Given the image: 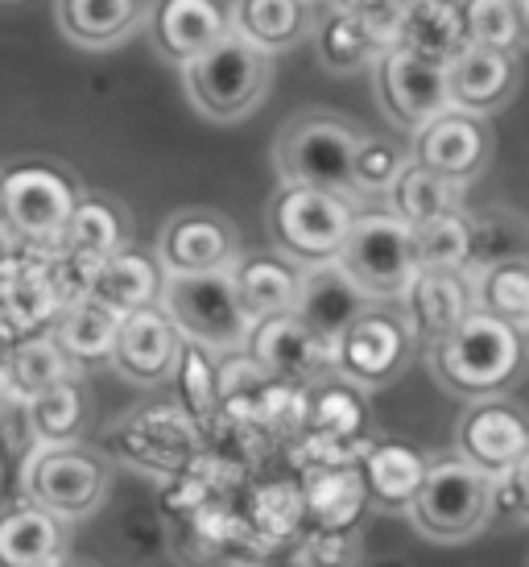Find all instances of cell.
Returning a JSON list of instances; mask_svg holds the SVG:
<instances>
[{
    "label": "cell",
    "mask_w": 529,
    "mask_h": 567,
    "mask_svg": "<svg viewBox=\"0 0 529 567\" xmlns=\"http://www.w3.org/2000/svg\"><path fill=\"white\" fill-rule=\"evenodd\" d=\"M178 357H183V340H178V331L166 323V316H162L157 307L128 311V316L116 319L108 361L116 364L128 381L154 385V381L174 378Z\"/></svg>",
    "instance_id": "obj_17"
},
{
    "label": "cell",
    "mask_w": 529,
    "mask_h": 567,
    "mask_svg": "<svg viewBox=\"0 0 529 567\" xmlns=\"http://www.w3.org/2000/svg\"><path fill=\"white\" fill-rule=\"evenodd\" d=\"M459 9H464V30L471 47L517 54L521 38H526V9L521 4H509V0H471V4H459Z\"/></svg>",
    "instance_id": "obj_36"
},
{
    "label": "cell",
    "mask_w": 529,
    "mask_h": 567,
    "mask_svg": "<svg viewBox=\"0 0 529 567\" xmlns=\"http://www.w3.org/2000/svg\"><path fill=\"white\" fill-rule=\"evenodd\" d=\"M116 319L108 307H100L95 299H75L59 307L54 316V328H50V340L63 352L71 364H87V361H104L112 352V336H116Z\"/></svg>",
    "instance_id": "obj_30"
},
{
    "label": "cell",
    "mask_w": 529,
    "mask_h": 567,
    "mask_svg": "<svg viewBox=\"0 0 529 567\" xmlns=\"http://www.w3.org/2000/svg\"><path fill=\"white\" fill-rule=\"evenodd\" d=\"M249 361L269 381L294 385V381H319L331 373V344H323L314 331H307L294 316L264 319L249 336Z\"/></svg>",
    "instance_id": "obj_15"
},
{
    "label": "cell",
    "mask_w": 529,
    "mask_h": 567,
    "mask_svg": "<svg viewBox=\"0 0 529 567\" xmlns=\"http://www.w3.org/2000/svg\"><path fill=\"white\" fill-rule=\"evenodd\" d=\"M335 266L352 278V286L369 302L402 299L418 274L409 228L393 220L390 212H356Z\"/></svg>",
    "instance_id": "obj_6"
},
{
    "label": "cell",
    "mask_w": 529,
    "mask_h": 567,
    "mask_svg": "<svg viewBox=\"0 0 529 567\" xmlns=\"http://www.w3.org/2000/svg\"><path fill=\"white\" fill-rule=\"evenodd\" d=\"M405 158L397 154V145L385 137H360L356 154H352V190L356 195H385L393 187V178L402 174Z\"/></svg>",
    "instance_id": "obj_39"
},
{
    "label": "cell",
    "mask_w": 529,
    "mask_h": 567,
    "mask_svg": "<svg viewBox=\"0 0 529 567\" xmlns=\"http://www.w3.org/2000/svg\"><path fill=\"white\" fill-rule=\"evenodd\" d=\"M409 348L414 340L402 319L369 311L331 344V373H340L352 385H385L405 369Z\"/></svg>",
    "instance_id": "obj_10"
},
{
    "label": "cell",
    "mask_w": 529,
    "mask_h": 567,
    "mask_svg": "<svg viewBox=\"0 0 529 567\" xmlns=\"http://www.w3.org/2000/svg\"><path fill=\"white\" fill-rule=\"evenodd\" d=\"M63 33L83 50H104L137 30L145 4L137 0H66L54 4Z\"/></svg>",
    "instance_id": "obj_28"
},
{
    "label": "cell",
    "mask_w": 529,
    "mask_h": 567,
    "mask_svg": "<svg viewBox=\"0 0 529 567\" xmlns=\"http://www.w3.org/2000/svg\"><path fill=\"white\" fill-rule=\"evenodd\" d=\"M529 522V460L488 476V526L521 530Z\"/></svg>",
    "instance_id": "obj_38"
},
{
    "label": "cell",
    "mask_w": 529,
    "mask_h": 567,
    "mask_svg": "<svg viewBox=\"0 0 529 567\" xmlns=\"http://www.w3.org/2000/svg\"><path fill=\"white\" fill-rule=\"evenodd\" d=\"M183 80H187L190 104L211 116V121H240L249 116L273 83V63L269 54L252 50L249 42H240L232 30L224 42L199 54L195 63L183 66Z\"/></svg>",
    "instance_id": "obj_4"
},
{
    "label": "cell",
    "mask_w": 529,
    "mask_h": 567,
    "mask_svg": "<svg viewBox=\"0 0 529 567\" xmlns=\"http://www.w3.org/2000/svg\"><path fill=\"white\" fill-rule=\"evenodd\" d=\"M178 369H183V378H187V402L190 410H207L216 406V378H211V369H207V357H203L199 348L183 344V357H178ZM174 369V373H178Z\"/></svg>",
    "instance_id": "obj_41"
},
{
    "label": "cell",
    "mask_w": 529,
    "mask_h": 567,
    "mask_svg": "<svg viewBox=\"0 0 529 567\" xmlns=\"http://www.w3.org/2000/svg\"><path fill=\"white\" fill-rule=\"evenodd\" d=\"M405 302V331L414 344L435 348L443 336H452L464 323L476 302H471V278L467 274H438V269H418L409 290L402 295Z\"/></svg>",
    "instance_id": "obj_18"
},
{
    "label": "cell",
    "mask_w": 529,
    "mask_h": 567,
    "mask_svg": "<svg viewBox=\"0 0 529 567\" xmlns=\"http://www.w3.org/2000/svg\"><path fill=\"white\" fill-rule=\"evenodd\" d=\"M471 302L476 311L488 319H497L505 328H514L526 336L529 328V266L521 257L514 261H497L484 266L480 278L471 282Z\"/></svg>",
    "instance_id": "obj_33"
},
{
    "label": "cell",
    "mask_w": 529,
    "mask_h": 567,
    "mask_svg": "<svg viewBox=\"0 0 529 567\" xmlns=\"http://www.w3.org/2000/svg\"><path fill=\"white\" fill-rule=\"evenodd\" d=\"M0 224H4V212H0Z\"/></svg>",
    "instance_id": "obj_45"
},
{
    "label": "cell",
    "mask_w": 529,
    "mask_h": 567,
    "mask_svg": "<svg viewBox=\"0 0 529 567\" xmlns=\"http://www.w3.org/2000/svg\"><path fill=\"white\" fill-rule=\"evenodd\" d=\"M4 378L13 390V402H33V398L59 390V385H71L75 364L54 348L50 336H30V340H17V348L9 352Z\"/></svg>",
    "instance_id": "obj_32"
},
{
    "label": "cell",
    "mask_w": 529,
    "mask_h": 567,
    "mask_svg": "<svg viewBox=\"0 0 529 567\" xmlns=\"http://www.w3.org/2000/svg\"><path fill=\"white\" fill-rule=\"evenodd\" d=\"M314 54L331 75H356L369 63H376L385 47L376 42V33L360 21L356 4H328L323 13H314Z\"/></svg>",
    "instance_id": "obj_25"
},
{
    "label": "cell",
    "mask_w": 529,
    "mask_h": 567,
    "mask_svg": "<svg viewBox=\"0 0 529 567\" xmlns=\"http://www.w3.org/2000/svg\"><path fill=\"white\" fill-rule=\"evenodd\" d=\"M302 509L311 514L328 535H343L348 526H356V518L369 509V497L360 488L356 468H331L323 464L319 473H311L307 481V493H302Z\"/></svg>",
    "instance_id": "obj_31"
},
{
    "label": "cell",
    "mask_w": 529,
    "mask_h": 567,
    "mask_svg": "<svg viewBox=\"0 0 529 567\" xmlns=\"http://www.w3.org/2000/svg\"><path fill=\"white\" fill-rule=\"evenodd\" d=\"M298 274H302V269L290 266L286 257H278V252L236 257L232 286H236L240 307H245V316H249L252 323L290 316V311H294V299H298Z\"/></svg>",
    "instance_id": "obj_22"
},
{
    "label": "cell",
    "mask_w": 529,
    "mask_h": 567,
    "mask_svg": "<svg viewBox=\"0 0 529 567\" xmlns=\"http://www.w3.org/2000/svg\"><path fill=\"white\" fill-rule=\"evenodd\" d=\"M79 195L71 178L50 166H17L0 174V212L4 228L13 233L25 249L50 252L59 249L63 228L75 212Z\"/></svg>",
    "instance_id": "obj_8"
},
{
    "label": "cell",
    "mask_w": 529,
    "mask_h": 567,
    "mask_svg": "<svg viewBox=\"0 0 529 567\" xmlns=\"http://www.w3.org/2000/svg\"><path fill=\"white\" fill-rule=\"evenodd\" d=\"M54 567H79V564H66V559H63V564H54Z\"/></svg>",
    "instance_id": "obj_44"
},
{
    "label": "cell",
    "mask_w": 529,
    "mask_h": 567,
    "mask_svg": "<svg viewBox=\"0 0 529 567\" xmlns=\"http://www.w3.org/2000/svg\"><path fill=\"white\" fill-rule=\"evenodd\" d=\"M157 47L174 63H195L199 54L228 38V4L216 0H166L154 9Z\"/></svg>",
    "instance_id": "obj_21"
},
{
    "label": "cell",
    "mask_w": 529,
    "mask_h": 567,
    "mask_svg": "<svg viewBox=\"0 0 529 567\" xmlns=\"http://www.w3.org/2000/svg\"><path fill=\"white\" fill-rule=\"evenodd\" d=\"M157 290H162V269L154 257H145L137 249H121L95 266L92 282H87V299L108 307L112 316H128V311L157 307Z\"/></svg>",
    "instance_id": "obj_24"
},
{
    "label": "cell",
    "mask_w": 529,
    "mask_h": 567,
    "mask_svg": "<svg viewBox=\"0 0 529 567\" xmlns=\"http://www.w3.org/2000/svg\"><path fill=\"white\" fill-rule=\"evenodd\" d=\"M414 266L438 274H471V220L464 212H447L431 224L409 228Z\"/></svg>",
    "instance_id": "obj_35"
},
{
    "label": "cell",
    "mask_w": 529,
    "mask_h": 567,
    "mask_svg": "<svg viewBox=\"0 0 529 567\" xmlns=\"http://www.w3.org/2000/svg\"><path fill=\"white\" fill-rule=\"evenodd\" d=\"M447 100H452V112H464V116H476L480 121L484 112L505 109L517 92V54H505V50H484L467 42L452 63H447Z\"/></svg>",
    "instance_id": "obj_19"
},
{
    "label": "cell",
    "mask_w": 529,
    "mask_h": 567,
    "mask_svg": "<svg viewBox=\"0 0 529 567\" xmlns=\"http://www.w3.org/2000/svg\"><path fill=\"white\" fill-rule=\"evenodd\" d=\"M376 92H381V104L393 121L414 128V133L438 121L443 112H452L443 66L409 59L405 50H385L376 59Z\"/></svg>",
    "instance_id": "obj_12"
},
{
    "label": "cell",
    "mask_w": 529,
    "mask_h": 567,
    "mask_svg": "<svg viewBox=\"0 0 529 567\" xmlns=\"http://www.w3.org/2000/svg\"><path fill=\"white\" fill-rule=\"evenodd\" d=\"M314 25V4L298 0H236L228 4V30L261 54L290 50Z\"/></svg>",
    "instance_id": "obj_23"
},
{
    "label": "cell",
    "mask_w": 529,
    "mask_h": 567,
    "mask_svg": "<svg viewBox=\"0 0 529 567\" xmlns=\"http://www.w3.org/2000/svg\"><path fill=\"white\" fill-rule=\"evenodd\" d=\"M125 240L128 220L121 216V207H112L108 199H79L63 228L59 252L75 257V261H87V266H100V261H108L112 252L125 249Z\"/></svg>",
    "instance_id": "obj_29"
},
{
    "label": "cell",
    "mask_w": 529,
    "mask_h": 567,
    "mask_svg": "<svg viewBox=\"0 0 529 567\" xmlns=\"http://www.w3.org/2000/svg\"><path fill=\"white\" fill-rule=\"evenodd\" d=\"M157 311L166 316L178 340L199 352H245L252 323L236 299L232 269L211 274H162Z\"/></svg>",
    "instance_id": "obj_1"
},
{
    "label": "cell",
    "mask_w": 529,
    "mask_h": 567,
    "mask_svg": "<svg viewBox=\"0 0 529 567\" xmlns=\"http://www.w3.org/2000/svg\"><path fill=\"white\" fill-rule=\"evenodd\" d=\"M360 488L369 505L381 509H409V502L418 497L422 476H426V460L422 452L405 447V443H376L360 460Z\"/></svg>",
    "instance_id": "obj_26"
},
{
    "label": "cell",
    "mask_w": 529,
    "mask_h": 567,
    "mask_svg": "<svg viewBox=\"0 0 529 567\" xmlns=\"http://www.w3.org/2000/svg\"><path fill=\"white\" fill-rule=\"evenodd\" d=\"M385 195H390V216L402 220L405 228H418V224H431L447 212H459V187L414 166L409 158H405L402 174L393 178V187Z\"/></svg>",
    "instance_id": "obj_34"
},
{
    "label": "cell",
    "mask_w": 529,
    "mask_h": 567,
    "mask_svg": "<svg viewBox=\"0 0 529 567\" xmlns=\"http://www.w3.org/2000/svg\"><path fill=\"white\" fill-rule=\"evenodd\" d=\"M240 257L236 228L211 207H187L174 212L157 233V269L162 274H211L232 269Z\"/></svg>",
    "instance_id": "obj_11"
},
{
    "label": "cell",
    "mask_w": 529,
    "mask_h": 567,
    "mask_svg": "<svg viewBox=\"0 0 529 567\" xmlns=\"http://www.w3.org/2000/svg\"><path fill=\"white\" fill-rule=\"evenodd\" d=\"M360 133L340 116L328 112H298L278 133L273 158H278L281 187H311L331 195H352V154Z\"/></svg>",
    "instance_id": "obj_3"
},
{
    "label": "cell",
    "mask_w": 529,
    "mask_h": 567,
    "mask_svg": "<svg viewBox=\"0 0 529 567\" xmlns=\"http://www.w3.org/2000/svg\"><path fill=\"white\" fill-rule=\"evenodd\" d=\"M269 220V237L286 252V261L294 266H323L335 261L343 249V237L356 220V207L343 195L311 187H281L273 204L264 212Z\"/></svg>",
    "instance_id": "obj_5"
},
{
    "label": "cell",
    "mask_w": 529,
    "mask_h": 567,
    "mask_svg": "<svg viewBox=\"0 0 529 567\" xmlns=\"http://www.w3.org/2000/svg\"><path fill=\"white\" fill-rule=\"evenodd\" d=\"M360 423H364L360 402H356V394H348V390H328V394L311 406L314 443H335V447H343V443H356Z\"/></svg>",
    "instance_id": "obj_40"
},
{
    "label": "cell",
    "mask_w": 529,
    "mask_h": 567,
    "mask_svg": "<svg viewBox=\"0 0 529 567\" xmlns=\"http://www.w3.org/2000/svg\"><path fill=\"white\" fill-rule=\"evenodd\" d=\"M464 47H467V30L459 4H447V0H414V4L402 9L393 50H405L409 59H422V63L447 71V63Z\"/></svg>",
    "instance_id": "obj_20"
},
{
    "label": "cell",
    "mask_w": 529,
    "mask_h": 567,
    "mask_svg": "<svg viewBox=\"0 0 529 567\" xmlns=\"http://www.w3.org/2000/svg\"><path fill=\"white\" fill-rule=\"evenodd\" d=\"M249 567H314V564L302 551H294V555H269V559H257Z\"/></svg>",
    "instance_id": "obj_42"
},
{
    "label": "cell",
    "mask_w": 529,
    "mask_h": 567,
    "mask_svg": "<svg viewBox=\"0 0 529 567\" xmlns=\"http://www.w3.org/2000/svg\"><path fill=\"white\" fill-rule=\"evenodd\" d=\"M25 493H30V505H38L50 518H87L95 505L104 502V493H108V468L100 464V456L83 452L75 443L42 447L30 460Z\"/></svg>",
    "instance_id": "obj_9"
},
{
    "label": "cell",
    "mask_w": 529,
    "mask_h": 567,
    "mask_svg": "<svg viewBox=\"0 0 529 567\" xmlns=\"http://www.w3.org/2000/svg\"><path fill=\"white\" fill-rule=\"evenodd\" d=\"M13 406V390H9V378H4V364H0V419H4V410Z\"/></svg>",
    "instance_id": "obj_43"
},
{
    "label": "cell",
    "mask_w": 529,
    "mask_h": 567,
    "mask_svg": "<svg viewBox=\"0 0 529 567\" xmlns=\"http://www.w3.org/2000/svg\"><path fill=\"white\" fill-rule=\"evenodd\" d=\"M455 443H459V460L480 468L484 476L505 473L514 464L529 460V431L509 402H476L467 410L459 426H455Z\"/></svg>",
    "instance_id": "obj_14"
},
{
    "label": "cell",
    "mask_w": 529,
    "mask_h": 567,
    "mask_svg": "<svg viewBox=\"0 0 529 567\" xmlns=\"http://www.w3.org/2000/svg\"><path fill=\"white\" fill-rule=\"evenodd\" d=\"M369 311H373V302L360 295L352 278L335 261L307 266L298 274V299L290 316L307 331H314L323 344H335L343 331L352 328L360 316H369Z\"/></svg>",
    "instance_id": "obj_16"
},
{
    "label": "cell",
    "mask_w": 529,
    "mask_h": 567,
    "mask_svg": "<svg viewBox=\"0 0 529 567\" xmlns=\"http://www.w3.org/2000/svg\"><path fill=\"white\" fill-rule=\"evenodd\" d=\"M405 514L431 543H467L488 526V476L459 456L426 464L418 497Z\"/></svg>",
    "instance_id": "obj_7"
},
{
    "label": "cell",
    "mask_w": 529,
    "mask_h": 567,
    "mask_svg": "<svg viewBox=\"0 0 529 567\" xmlns=\"http://www.w3.org/2000/svg\"><path fill=\"white\" fill-rule=\"evenodd\" d=\"M63 522L38 505H17L0 514V567H54L63 564Z\"/></svg>",
    "instance_id": "obj_27"
},
{
    "label": "cell",
    "mask_w": 529,
    "mask_h": 567,
    "mask_svg": "<svg viewBox=\"0 0 529 567\" xmlns=\"http://www.w3.org/2000/svg\"><path fill=\"white\" fill-rule=\"evenodd\" d=\"M30 426H33V440H42L46 447H66V443L75 440V431L83 426V394H79L75 381L50 390L42 398H33Z\"/></svg>",
    "instance_id": "obj_37"
},
{
    "label": "cell",
    "mask_w": 529,
    "mask_h": 567,
    "mask_svg": "<svg viewBox=\"0 0 529 567\" xmlns=\"http://www.w3.org/2000/svg\"><path fill=\"white\" fill-rule=\"evenodd\" d=\"M488 128L476 116L464 112H443L438 121L414 133V166L438 174L443 183L464 187L488 166Z\"/></svg>",
    "instance_id": "obj_13"
},
{
    "label": "cell",
    "mask_w": 529,
    "mask_h": 567,
    "mask_svg": "<svg viewBox=\"0 0 529 567\" xmlns=\"http://www.w3.org/2000/svg\"><path fill=\"white\" fill-rule=\"evenodd\" d=\"M521 361H526V336L480 311H471L452 336H443L431 348V369L438 385L480 402L509 390L521 373Z\"/></svg>",
    "instance_id": "obj_2"
}]
</instances>
